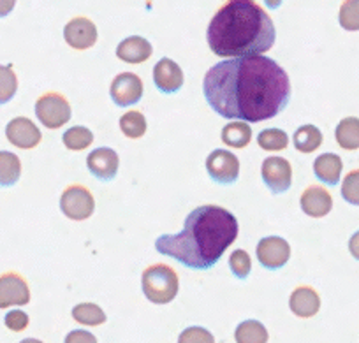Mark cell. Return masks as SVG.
Here are the masks:
<instances>
[{
	"mask_svg": "<svg viewBox=\"0 0 359 343\" xmlns=\"http://www.w3.org/2000/svg\"><path fill=\"white\" fill-rule=\"evenodd\" d=\"M120 129H122L123 136H127L129 140H140L147 133V120H144L143 113L133 109L127 111L120 119Z\"/></svg>",
	"mask_w": 359,
	"mask_h": 343,
	"instance_id": "484cf974",
	"label": "cell"
},
{
	"mask_svg": "<svg viewBox=\"0 0 359 343\" xmlns=\"http://www.w3.org/2000/svg\"><path fill=\"white\" fill-rule=\"evenodd\" d=\"M18 90V78L8 65H0V104H6L15 97Z\"/></svg>",
	"mask_w": 359,
	"mask_h": 343,
	"instance_id": "f546056e",
	"label": "cell"
},
{
	"mask_svg": "<svg viewBox=\"0 0 359 343\" xmlns=\"http://www.w3.org/2000/svg\"><path fill=\"white\" fill-rule=\"evenodd\" d=\"M20 343H43V342H41V339H36V338H27Z\"/></svg>",
	"mask_w": 359,
	"mask_h": 343,
	"instance_id": "f35d334b",
	"label": "cell"
},
{
	"mask_svg": "<svg viewBox=\"0 0 359 343\" xmlns=\"http://www.w3.org/2000/svg\"><path fill=\"white\" fill-rule=\"evenodd\" d=\"M120 159L113 148H97L86 157V168L101 182H109L118 173Z\"/></svg>",
	"mask_w": 359,
	"mask_h": 343,
	"instance_id": "5bb4252c",
	"label": "cell"
},
{
	"mask_svg": "<svg viewBox=\"0 0 359 343\" xmlns=\"http://www.w3.org/2000/svg\"><path fill=\"white\" fill-rule=\"evenodd\" d=\"M62 141H64L67 150L81 152L94 143V134H92V130L86 129V127L76 126L65 130L64 136H62Z\"/></svg>",
	"mask_w": 359,
	"mask_h": 343,
	"instance_id": "4316f807",
	"label": "cell"
},
{
	"mask_svg": "<svg viewBox=\"0 0 359 343\" xmlns=\"http://www.w3.org/2000/svg\"><path fill=\"white\" fill-rule=\"evenodd\" d=\"M238 238V220L226 208L206 204L192 210L178 234L157 238L158 254L192 269H210Z\"/></svg>",
	"mask_w": 359,
	"mask_h": 343,
	"instance_id": "7a4b0ae2",
	"label": "cell"
},
{
	"mask_svg": "<svg viewBox=\"0 0 359 343\" xmlns=\"http://www.w3.org/2000/svg\"><path fill=\"white\" fill-rule=\"evenodd\" d=\"M348 250H351L352 257L359 261V231L352 234V238L348 240Z\"/></svg>",
	"mask_w": 359,
	"mask_h": 343,
	"instance_id": "8d00e7d4",
	"label": "cell"
},
{
	"mask_svg": "<svg viewBox=\"0 0 359 343\" xmlns=\"http://www.w3.org/2000/svg\"><path fill=\"white\" fill-rule=\"evenodd\" d=\"M22 176V162L11 152H0V187H13Z\"/></svg>",
	"mask_w": 359,
	"mask_h": 343,
	"instance_id": "7402d4cb",
	"label": "cell"
},
{
	"mask_svg": "<svg viewBox=\"0 0 359 343\" xmlns=\"http://www.w3.org/2000/svg\"><path fill=\"white\" fill-rule=\"evenodd\" d=\"M178 343H215V338L208 329L192 325V328H187L180 332Z\"/></svg>",
	"mask_w": 359,
	"mask_h": 343,
	"instance_id": "d6a6232c",
	"label": "cell"
},
{
	"mask_svg": "<svg viewBox=\"0 0 359 343\" xmlns=\"http://www.w3.org/2000/svg\"><path fill=\"white\" fill-rule=\"evenodd\" d=\"M4 322L11 331L20 332L23 329H27V325H29V315L22 310H11L9 314H6Z\"/></svg>",
	"mask_w": 359,
	"mask_h": 343,
	"instance_id": "836d02e7",
	"label": "cell"
},
{
	"mask_svg": "<svg viewBox=\"0 0 359 343\" xmlns=\"http://www.w3.org/2000/svg\"><path fill=\"white\" fill-rule=\"evenodd\" d=\"M338 22L341 29L348 32H358L359 30V0H344L338 13Z\"/></svg>",
	"mask_w": 359,
	"mask_h": 343,
	"instance_id": "f1b7e54d",
	"label": "cell"
},
{
	"mask_svg": "<svg viewBox=\"0 0 359 343\" xmlns=\"http://www.w3.org/2000/svg\"><path fill=\"white\" fill-rule=\"evenodd\" d=\"M275 25L254 0H231L215 13L206 39L217 57L238 58L262 55L275 44Z\"/></svg>",
	"mask_w": 359,
	"mask_h": 343,
	"instance_id": "3957f363",
	"label": "cell"
},
{
	"mask_svg": "<svg viewBox=\"0 0 359 343\" xmlns=\"http://www.w3.org/2000/svg\"><path fill=\"white\" fill-rule=\"evenodd\" d=\"M143 292L147 300L155 304H168L178 294V275L171 266L154 264L143 271L141 278Z\"/></svg>",
	"mask_w": 359,
	"mask_h": 343,
	"instance_id": "277c9868",
	"label": "cell"
},
{
	"mask_svg": "<svg viewBox=\"0 0 359 343\" xmlns=\"http://www.w3.org/2000/svg\"><path fill=\"white\" fill-rule=\"evenodd\" d=\"M154 53V48L144 37L130 36L123 39L116 48V57L127 64H143Z\"/></svg>",
	"mask_w": 359,
	"mask_h": 343,
	"instance_id": "e0dca14e",
	"label": "cell"
},
{
	"mask_svg": "<svg viewBox=\"0 0 359 343\" xmlns=\"http://www.w3.org/2000/svg\"><path fill=\"white\" fill-rule=\"evenodd\" d=\"M30 301V289L18 273H4L0 276V308L23 307Z\"/></svg>",
	"mask_w": 359,
	"mask_h": 343,
	"instance_id": "8fae6325",
	"label": "cell"
},
{
	"mask_svg": "<svg viewBox=\"0 0 359 343\" xmlns=\"http://www.w3.org/2000/svg\"><path fill=\"white\" fill-rule=\"evenodd\" d=\"M252 140V129L247 122L240 120V122L227 123L222 129V141L231 148H245Z\"/></svg>",
	"mask_w": 359,
	"mask_h": 343,
	"instance_id": "44dd1931",
	"label": "cell"
},
{
	"mask_svg": "<svg viewBox=\"0 0 359 343\" xmlns=\"http://www.w3.org/2000/svg\"><path fill=\"white\" fill-rule=\"evenodd\" d=\"M236 343H268V331L259 321H243L234 331Z\"/></svg>",
	"mask_w": 359,
	"mask_h": 343,
	"instance_id": "603a6c76",
	"label": "cell"
},
{
	"mask_svg": "<svg viewBox=\"0 0 359 343\" xmlns=\"http://www.w3.org/2000/svg\"><path fill=\"white\" fill-rule=\"evenodd\" d=\"M282 2H284V0H264V4L268 6L269 9H278L282 6Z\"/></svg>",
	"mask_w": 359,
	"mask_h": 343,
	"instance_id": "74e56055",
	"label": "cell"
},
{
	"mask_svg": "<svg viewBox=\"0 0 359 343\" xmlns=\"http://www.w3.org/2000/svg\"><path fill=\"white\" fill-rule=\"evenodd\" d=\"M65 343H97V338L88 331L74 329V331H71L65 336Z\"/></svg>",
	"mask_w": 359,
	"mask_h": 343,
	"instance_id": "e575fe53",
	"label": "cell"
},
{
	"mask_svg": "<svg viewBox=\"0 0 359 343\" xmlns=\"http://www.w3.org/2000/svg\"><path fill=\"white\" fill-rule=\"evenodd\" d=\"M154 83L162 93H175L184 86V71L171 58H162L154 67Z\"/></svg>",
	"mask_w": 359,
	"mask_h": 343,
	"instance_id": "9a60e30c",
	"label": "cell"
},
{
	"mask_svg": "<svg viewBox=\"0 0 359 343\" xmlns=\"http://www.w3.org/2000/svg\"><path fill=\"white\" fill-rule=\"evenodd\" d=\"M6 137L11 144H15L16 148H22V150H32L43 140V134L37 129L36 123L30 119L25 116H18V119H13L11 122L6 127Z\"/></svg>",
	"mask_w": 359,
	"mask_h": 343,
	"instance_id": "7c38bea8",
	"label": "cell"
},
{
	"mask_svg": "<svg viewBox=\"0 0 359 343\" xmlns=\"http://www.w3.org/2000/svg\"><path fill=\"white\" fill-rule=\"evenodd\" d=\"M261 176L273 194H284L291 189L292 168L287 159L268 157L261 166Z\"/></svg>",
	"mask_w": 359,
	"mask_h": 343,
	"instance_id": "ba28073f",
	"label": "cell"
},
{
	"mask_svg": "<svg viewBox=\"0 0 359 343\" xmlns=\"http://www.w3.org/2000/svg\"><path fill=\"white\" fill-rule=\"evenodd\" d=\"M289 307H291L292 314L298 315V317H313L320 308V297L312 287L302 285L298 287V289L292 290L291 300H289Z\"/></svg>",
	"mask_w": 359,
	"mask_h": 343,
	"instance_id": "ac0fdd59",
	"label": "cell"
},
{
	"mask_svg": "<svg viewBox=\"0 0 359 343\" xmlns=\"http://www.w3.org/2000/svg\"><path fill=\"white\" fill-rule=\"evenodd\" d=\"M229 268L236 278L245 280L248 275H250V269H252L250 255H248L245 250H241V248L240 250H234L229 257Z\"/></svg>",
	"mask_w": 359,
	"mask_h": 343,
	"instance_id": "4dcf8cb0",
	"label": "cell"
},
{
	"mask_svg": "<svg viewBox=\"0 0 359 343\" xmlns=\"http://www.w3.org/2000/svg\"><path fill=\"white\" fill-rule=\"evenodd\" d=\"M299 203H302V210L309 217L320 218L326 217L331 211V208H333V197H331V194L324 187L312 185L302 194Z\"/></svg>",
	"mask_w": 359,
	"mask_h": 343,
	"instance_id": "2e32d148",
	"label": "cell"
},
{
	"mask_svg": "<svg viewBox=\"0 0 359 343\" xmlns=\"http://www.w3.org/2000/svg\"><path fill=\"white\" fill-rule=\"evenodd\" d=\"M109 93L116 106H133L143 97V81L134 72H122L113 79Z\"/></svg>",
	"mask_w": 359,
	"mask_h": 343,
	"instance_id": "30bf717a",
	"label": "cell"
},
{
	"mask_svg": "<svg viewBox=\"0 0 359 343\" xmlns=\"http://www.w3.org/2000/svg\"><path fill=\"white\" fill-rule=\"evenodd\" d=\"M16 0H0V18H6L15 9Z\"/></svg>",
	"mask_w": 359,
	"mask_h": 343,
	"instance_id": "d590c367",
	"label": "cell"
},
{
	"mask_svg": "<svg viewBox=\"0 0 359 343\" xmlns=\"http://www.w3.org/2000/svg\"><path fill=\"white\" fill-rule=\"evenodd\" d=\"M334 136H337V143L340 144L344 150H358L359 119H355V116H348V119L341 120V122L337 126Z\"/></svg>",
	"mask_w": 359,
	"mask_h": 343,
	"instance_id": "ffe728a7",
	"label": "cell"
},
{
	"mask_svg": "<svg viewBox=\"0 0 359 343\" xmlns=\"http://www.w3.org/2000/svg\"><path fill=\"white\" fill-rule=\"evenodd\" d=\"M64 39L74 50H88L97 43V27L85 16H78L65 25Z\"/></svg>",
	"mask_w": 359,
	"mask_h": 343,
	"instance_id": "4fadbf2b",
	"label": "cell"
},
{
	"mask_svg": "<svg viewBox=\"0 0 359 343\" xmlns=\"http://www.w3.org/2000/svg\"><path fill=\"white\" fill-rule=\"evenodd\" d=\"M323 144V133L316 126H302L294 133V147L302 154H312Z\"/></svg>",
	"mask_w": 359,
	"mask_h": 343,
	"instance_id": "cb8c5ba5",
	"label": "cell"
},
{
	"mask_svg": "<svg viewBox=\"0 0 359 343\" xmlns=\"http://www.w3.org/2000/svg\"><path fill=\"white\" fill-rule=\"evenodd\" d=\"M206 169L213 182L229 185L240 176V161L236 155L227 150H213L206 159Z\"/></svg>",
	"mask_w": 359,
	"mask_h": 343,
	"instance_id": "52a82bcc",
	"label": "cell"
},
{
	"mask_svg": "<svg viewBox=\"0 0 359 343\" xmlns=\"http://www.w3.org/2000/svg\"><path fill=\"white\" fill-rule=\"evenodd\" d=\"M36 114L46 129H60L71 120V104L62 93L46 92L37 99Z\"/></svg>",
	"mask_w": 359,
	"mask_h": 343,
	"instance_id": "5b68a950",
	"label": "cell"
},
{
	"mask_svg": "<svg viewBox=\"0 0 359 343\" xmlns=\"http://www.w3.org/2000/svg\"><path fill=\"white\" fill-rule=\"evenodd\" d=\"M257 259L266 269L284 268L291 257V247L284 238L268 236L262 238L257 245Z\"/></svg>",
	"mask_w": 359,
	"mask_h": 343,
	"instance_id": "9c48e42d",
	"label": "cell"
},
{
	"mask_svg": "<svg viewBox=\"0 0 359 343\" xmlns=\"http://www.w3.org/2000/svg\"><path fill=\"white\" fill-rule=\"evenodd\" d=\"M72 318L85 325H101L106 322V314L94 303H79L72 308Z\"/></svg>",
	"mask_w": 359,
	"mask_h": 343,
	"instance_id": "d4e9b609",
	"label": "cell"
},
{
	"mask_svg": "<svg viewBox=\"0 0 359 343\" xmlns=\"http://www.w3.org/2000/svg\"><path fill=\"white\" fill-rule=\"evenodd\" d=\"M341 197L347 203L359 206V169L348 173L341 183Z\"/></svg>",
	"mask_w": 359,
	"mask_h": 343,
	"instance_id": "1f68e13d",
	"label": "cell"
},
{
	"mask_svg": "<svg viewBox=\"0 0 359 343\" xmlns=\"http://www.w3.org/2000/svg\"><path fill=\"white\" fill-rule=\"evenodd\" d=\"M257 144L266 152H280L287 148L289 136L282 129H266L259 133Z\"/></svg>",
	"mask_w": 359,
	"mask_h": 343,
	"instance_id": "83f0119b",
	"label": "cell"
},
{
	"mask_svg": "<svg viewBox=\"0 0 359 343\" xmlns=\"http://www.w3.org/2000/svg\"><path fill=\"white\" fill-rule=\"evenodd\" d=\"M60 208L71 220H86L95 210V201L92 192L83 185H71L62 192Z\"/></svg>",
	"mask_w": 359,
	"mask_h": 343,
	"instance_id": "8992f818",
	"label": "cell"
},
{
	"mask_svg": "<svg viewBox=\"0 0 359 343\" xmlns=\"http://www.w3.org/2000/svg\"><path fill=\"white\" fill-rule=\"evenodd\" d=\"M341 159L337 154H323L313 162V173L326 185H338L341 175Z\"/></svg>",
	"mask_w": 359,
	"mask_h": 343,
	"instance_id": "d6986e66",
	"label": "cell"
},
{
	"mask_svg": "<svg viewBox=\"0 0 359 343\" xmlns=\"http://www.w3.org/2000/svg\"><path fill=\"white\" fill-rule=\"evenodd\" d=\"M203 92L222 119L257 123L287 107L291 81L273 58L250 55L213 65L205 76Z\"/></svg>",
	"mask_w": 359,
	"mask_h": 343,
	"instance_id": "6da1fadb",
	"label": "cell"
}]
</instances>
